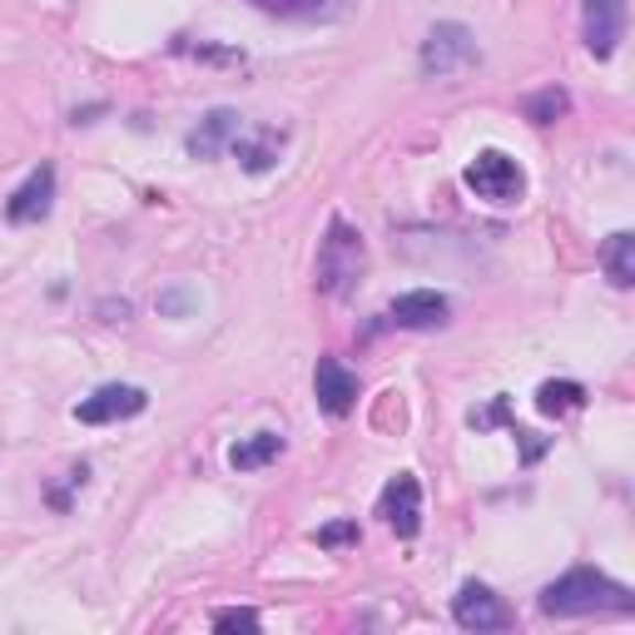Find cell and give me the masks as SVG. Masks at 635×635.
<instances>
[{
    "mask_svg": "<svg viewBox=\"0 0 635 635\" xmlns=\"http://www.w3.org/2000/svg\"><path fill=\"white\" fill-rule=\"evenodd\" d=\"M541 611L546 615H605V611L631 615L635 595L621 581H611L605 571H595V566H575V571L556 575L541 591Z\"/></svg>",
    "mask_w": 635,
    "mask_h": 635,
    "instance_id": "obj_1",
    "label": "cell"
},
{
    "mask_svg": "<svg viewBox=\"0 0 635 635\" xmlns=\"http://www.w3.org/2000/svg\"><path fill=\"white\" fill-rule=\"evenodd\" d=\"M363 268H367L363 234H357L347 218H333V224H327V234H323V244H318V263H313L318 293H327V298L353 293V283L363 278Z\"/></svg>",
    "mask_w": 635,
    "mask_h": 635,
    "instance_id": "obj_2",
    "label": "cell"
},
{
    "mask_svg": "<svg viewBox=\"0 0 635 635\" xmlns=\"http://www.w3.org/2000/svg\"><path fill=\"white\" fill-rule=\"evenodd\" d=\"M462 184L472 189L476 198H486V204L506 208L526 194V169L516 164L506 149H476V159L462 169Z\"/></svg>",
    "mask_w": 635,
    "mask_h": 635,
    "instance_id": "obj_3",
    "label": "cell"
},
{
    "mask_svg": "<svg viewBox=\"0 0 635 635\" xmlns=\"http://www.w3.org/2000/svg\"><path fill=\"white\" fill-rule=\"evenodd\" d=\"M422 75L427 79H452L462 75L466 65H476V35L462 25V20H442V25L427 30L422 40Z\"/></svg>",
    "mask_w": 635,
    "mask_h": 635,
    "instance_id": "obj_4",
    "label": "cell"
},
{
    "mask_svg": "<svg viewBox=\"0 0 635 635\" xmlns=\"http://www.w3.org/2000/svg\"><path fill=\"white\" fill-rule=\"evenodd\" d=\"M452 621L462 625V631H476V635H486V631H512V605L502 601V595L492 591V585H482V581H466L462 591L452 595Z\"/></svg>",
    "mask_w": 635,
    "mask_h": 635,
    "instance_id": "obj_5",
    "label": "cell"
},
{
    "mask_svg": "<svg viewBox=\"0 0 635 635\" xmlns=\"http://www.w3.org/2000/svg\"><path fill=\"white\" fill-rule=\"evenodd\" d=\"M144 407H149L144 387H134V383H105V387H95V392L75 407V417H79V422H89V427H109V422H125V417H139Z\"/></svg>",
    "mask_w": 635,
    "mask_h": 635,
    "instance_id": "obj_6",
    "label": "cell"
},
{
    "mask_svg": "<svg viewBox=\"0 0 635 635\" xmlns=\"http://www.w3.org/2000/svg\"><path fill=\"white\" fill-rule=\"evenodd\" d=\"M581 35L595 60H611L625 40V0H585L581 10Z\"/></svg>",
    "mask_w": 635,
    "mask_h": 635,
    "instance_id": "obj_7",
    "label": "cell"
},
{
    "mask_svg": "<svg viewBox=\"0 0 635 635\" xmlns=\"http://www.w3.org/2000/svg\"><path fill=\"white\" fill-rule=\"evenodd\" d=\"M357 392H363V383H357L353 367L337 363V357H318V367H313V397H318V407H323L327 417H347V412H353Z\"/></svg>",
    "mask_w": 635,
    "mask_h": 635,
    "instance_id": "obj_8",
    "label": "cell"
},
{
    "mask_svg": "<svg viewBox=\"0 0 635 635\" xmlns=\"http://www.w3.org/2000/svg\"><path fill=\"white\" fill-rule=\"evenodd\" d=\"M377 516H383L397 536H417V531H422V486H417L412 472H397L392 482L383 486Z\"/></svg>",
    "mask_w": 635,
    "mask_h": 635,
    "instance_id": "obj_9",
    "label": "cell"
},
{
    "mask_svg": "<svg viewBox=\"0 0 635 635\" xmlns=\"http://www.w3.org/2000/svg\"><path fill=\"white\" fill-rule=\"evenodd\" d=\"M446 313H452L446 293H437V288H412V293H397L392 298V308H387V323H392V327H412V333H427V327H442Z\"/></svg>",
    "mask_w": 635,
    "mask_h": 635,
    "instance_id": "obj_10",
    "label": "cell"
},
{
    "mask_svg": "<svg viewBox=\"0 0 635 635\" xmlns=\"http://www.w3.org/2000/svg\"><path fill=\"white\" fill-rule=\"evenodd\" d=\"M55 204V164H40L30 169V179L6 198V218L10 224H40Z\"/></svg>",
    "mask_w": 635,
    "mask_h": 635,
    "instance_id": "obj_11",
    "label": "cell"
},
{
    "mask_svg": "<svg viewBox=\"0 0 635 635\" xmlns=\"http://www.w3.org/2000/svg\"><path fill=\"white\" fill-rule=\"evenodd\" d=\"M238 134H244V115H238V109H208L184 139L189 159H218Z\"/></svg>",
    "mask_w": 635,
    "mask_h": 635,
    "instance_id": "obj_12",
    "label": "cell"
},
{
    "mask_svg": "<svg viewBox=\"0 0 635 635\" xmlns=\"http://www.w3.org/2000/svg\"><path fill=\"white\" fill-rule=\"evenodd\" d=\"M228 149L238 154V169H244V174H268V169L278 164V154L288 149V129L263 125V129H254V134H238Z\"/></svg>",
    "mask_w": 635,
    "mask_h": 635,
    "instance_id": "obj_13",
    "label": "cell"
},
{
    "mask_svg": "<svg viewBox=\"0 0 635 635\" xmlns=\"http://www.w3.org/2000/svg\"><path fill=\"white\" fill-rule=\"evenodd\" d=\"M263 15H278V20H303V25H313V20H337L353 0H254Z\"/></svg>",
    "mask_w": 635,
    "mask_h": 635,
    "instance_id": "obj_14",
    "label": "cell"
},
{
    "mask_svg": "<svg viewBox=\"0 0 635 635\" xmlns=\"http://www.w3.org/2000/svg\"><path fill=\"white\" fill-rule=\"evenodd\" d=\"M278 456H283V437L278 432H254L228 446V466H234V472H258V466L278 462Z\"/></svg>",
    "mask_w": 635,
    "mask_h": 635,
    "instance_id": "obj_15",
    "label": "cell"
},
{
    "mask_svg": "<svg viewBox=\"0 0 635 635\" xmlns=\"http://www.w3.org/2000/svg\"><path fill=\"white\" fill-rule=\"evenodd\" d=\"M601 263H605V278L615 288H631L635 283V234L631 228H615L601 248Z\"/></svg>",
    "mask_w": 635,
    "mask_h": 635,
    "instance_id": "obj_16",
    "label": "cell"
},
{
    "mask_svg": "<svg viewBox=\"0 0 635 635\" xmlns=\"http://www.w3.org/2000/svg\"><path fill=\"white\" fill-rule=\"evenodd\" d=\"M575 407H585V387L581 383H571V377H561V383H541L536 387V412L541 417H566V412H575Z\"/></svg>",
    "mask_w": 635,
    "mask_h": 635,
    "instance_id": "obj_17",
    "label": "cell"
},
{
    "mask_svg": "<svg viewBox=\"0 0 635 635\" xmlns=\"http://www.w3.org/2000/svg\"><path fill=\"white\" fill-rule=\"evenodd\" d=\"M566 109H571V95H566L561 85H551V89H536L521 105V115L531 119V125H556V119H566Z\"/></svg>",
    "mask_w": 635,
    "mask_h": 635,
    "instance_id": "obj_18",
    "label": "cell"
},
{
    "mask_svg": "<svg viewBox=\"0 0 635 635\" xmlns=\"http://www.w3.org/2000/svg\"><path fill=\"white\" fill-rule=\"evenodd\" d=\"M154 308H159V318H194L198 293H194L189 283H169V288H159Z\"/></svg>",
    "mask_w": 635,
    "mask_h": 635,
    "instance_id": "obj_19",
    "label": "cell"
},
{
    "mask_svg": "<svg viewBox=\"0 0 635 635\" xmlns=\"http://www.w3.org/2000/svg\"><path fill=\"white\" fill-rule=\"evenodd\" d=\"M318 546H327V551H343V546H357V521H327L323 531H318Z\"/></svg>",
    "mask_w": 635,
    "mask_h": 635,
    "instance_id": "obj_20",
    "label": "cell"
},
{
    "mask_svg": "<svg viewBox=\"0 0 635 635\" xmlns=\"http://www.w3.org/2000/svg\"><path fill=\"white\" fill-rule=\"evenodd\" d=\"M214 631H258V611H244V605L214 611Z\"/></svg>",
    "mask_w": 635,
    "mask_h": 635,
    "instance_id": "obj_21",
    "label": "cell"
},
{
    "mask_svg": "<svg viewBox=\"0 0 635 635\" xmlns=\"http://www.w3.org/2000/svg\"><path fill=\"white\" fill-rule=\"evenodd\" d=\"M179 50H184V55H204V60H224V65H244V50H214V45H189V40H179Z\"/></svg>",
    "mask_w": 635,
    "mask_h": 635,
    "instance_id": "obj_22",
    "label": "cell"
},
{
    "mask_svg": "<svg viewBox=\"0 0 635 635\" xmlns=\"http://www.w3.org/2000/svg\"><path fill=\"white\" fill-rule=\"evenodd\" d=\"M85 482H89V466H75V472H69V486H85ZM50 502L65 512V506H69V492H50Z\"/></svg>",
    "mask_w": 635,
    "mask_h": 635,
    "instance_id": "obj_23",
    "label": "cell"
},
{
    "mask_svg": "<svg viewBox=\"0 0 635 635\" xmlns=\"http://www.w3.org/2000/svg\"><path fill=\"white\" fill-rule=\"evenodd\" d=\"M99 318H105V323H125L129 303H125V298H119V303H99Z\"/></svg>",
    "mask_w": 635,
    "mask_h": 635,
    "instance_id": "obj_24",
    "label": "cell"
}]
</instances>
